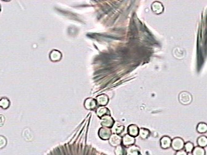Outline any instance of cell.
I'll return each instance as SVG.
<instances>
[{"label":"cell","mask_w":207,"mask_h":155,"mask_svg":"<svg viewBox=\"0 0 207 155\" xmlns=\"http://www.w3.org/2000/svg\"><path fill=\"white\" fill-rule=\"evenodd\" d=\"M135 143V138L133 137L130 136L129 134H126L122 138V144L125 147H129Z\"/></svg>","instance_id":"5"},{"label":"cell","mask_w":207,"mask_h":155,"mask_svg":"<svg viewBox=\"0 0 207 155\" xmlns=\"http://www.w3.org/2000/svg\"><path fill=\"white\" fill-rule=\"evenodd\" d=\"M5 122V117L4 115L0 114V127L3 126Z\"/></svg>","instance_id":"22"},{"label":"cell","mask_w":207,"mask_h":155,"mask_svg":"<svg viewBox=\"0 0 207 155\" xmlns=\"http://www.w3.org/2000/svg\"><path fill=\"white\" fill-rule=\"evenodd\" d=\"M0 11H1V6H0Z\"/></svg>","instance_id":"24"},{"label":"cell","mask_w":207,"mask_h":155,"mask_svg":"<svg viewBox=\"0 0 207 155\" xmlns=\"http://www.w3.org/2000/svg\"><path fill=\"white\" fill-rule=\"evenodd\" d=\"M197 131L200 133H205L207 131V125L204 122H201L197 126Z\"/></svg>","instance_id":"18"},{"label":"cell","mask_w":207,"mask_h":155,"mask_svg":"<svg viewBox=\"0 0 207 155\" xmlns=\"http://www.w3.org/2000/svg\"><path fill=\"white\" fill-rule=\"evenodd\" d=\"M101 124L104 127H107V128H112L113 126V124L115 123V121L113 120L112 117L109 115H105L101 117Z\"/></svg>","instance_id":"2"},{"label":"cell","mask_w":207,"mask_h":155,"mask_svg":"<svg viewBox=\"0 0 207 155\" xmlns=\"http://www.w3.org/2000/svg\"><path fill=\"white\" fill-rule=\"evenodd\" d=\"M122 138L119 134H113L111 135L109 138V143L110 145L114 147H117L118 146L122 144Z\"/></svg>","instance_id":"3"},{"label":"cell","mask_w":207,"mask_h":155,"mask_svg":"<svg viewBox=\"0 0 207 155\" xmlns=\"http://www.w3.org/2000/svg\"><path fill=\"white\" fill-rule=\"evenodd\" d=\"M7 140L3 136H0V149H2L7 145Z\"/></svg>","instance_id":"20"},{"label":"cell","mask_w":207,"mask_h":155,"mask_svg":"<svg viewBox=\"0 0 207 155\" xmlns=\"http://www.w3.org/2000/svg\"><path fill=\"white\" fill-rule=\"evenodd\" d=\"M184 144L183 139L179 137H176L172 139L171 147H172L174 150L178 151L183 149Z\"/></svg>","instance_id":"1"},{"label":"cell","mask_w":207,"mask_h":155,"mask_svg":"<svg viewBox=\"0 0 207 155\" xmlns=\"http://www.w3.org/2000/svg\"><path fill=\"white\" fill-rule=\"evenodd\" d=\"M10 106V101L6 97H2L0 99V107L6 109Z\"/></svg>","instance_id":"14"},{"label":"cell","mask_w":207,"mask_h":155,"mask_svg":"<svg viewBox=\"0 0 207 155\" xmlns=\"http://www.w3.org/2000/svg\"><path fill=\"white\" fill-rule=\"evenodd\" d=\"M191 153L193 155H205V151L204 148L198 146L195 147Z\"/></svg>","instance_id":"16"},{"label":"cell","mask_w":207,"mask_h":155,"mask_svg":"<svg viewBox=\"0 0 207 155\" xmlns=\"http://www.w3.org/2000/svg\"><path fill=\"white\" fill-rule=\"evenodd\" d=\"M184 148L185 149V151H186V153H190L193 150V148H194V146H193V144L190 141L187 142L185 144H184Z\"/></svg>","instance_id":"19"},{"label":"cell","mask_w":207,"mask_h":155,"mask_svg":"<svg viewBox=\"0 0 207 155\" xmlns=\"http://www.w3.org/2000/svg\"><path fill=\"white\" fill-rule=\"evenodd\" d=\"M179 100L181 103L182 104L188 105L192 101V97L188 93L183 92L179 95Z\"/></svg>","instance_id":"6"},{"label":"cell","mask_w":207,"mask_h":155,"mask_svg":"<svg viewBox=\"0 0 207 155\" xmlns=\"http://www.w3.org/2000/svg\"><path fill=\"white\" fill-rule=\"evenodd\" d=\"M172 140L169 137L164 136L160 139V146L164 149H167L171 147Z\"/></svg>","instance_id":"7"},{"label":"cell","mask_w":207,"mask_h":155,"mask_svg":"<svg viewBox=\"0 0 207 155\" xmlns=\"http://www.w3.org/2000/svg\"><path fill=\"white\" fill-rule=\"evenodd\" d=\"M139 135L142 139H146L150 135V131L146 129H139Z\"/></svg>","instance_id":"17"},{"label":"cell","mask_w":207,"mask_h":155,"mask_svg":"<svg viewBox=\"0 0 207 155\" xmlns=\"http://www.w3.org/2000/svg\"><path fill=\"white\" fill-rule=\"evenodd\" d=\"M112 134V132L109 128L102 127L100 129L98 132L99 137L103 140H108Z\"/></svg>","instance_id":"4"},{"label":"cell","mask_w":207,"mask_h":155,"mask_svg":"<svg viewBox=\"0 0 207 155\" xmlns=\"http://www.w3.org/2000/svg\"><path fill=\"white\" fill-rule=\"evenodd\" d=\"M85 106L88 109H93L97 106V102L94 99H87L85 101Z\"/></svg>","instance_id":"10"},{"label":"cell","mask_w":207,"mask_h":155,"mask_svg":"<svg viewBox=\"0 0 207 155\" xmlns=\"http://www.w3.org/2000/svg\"><path fill=\"white\" fill-rule=\"evenodd\" d=\"M115 153L116 155H123V149L122 146L120 145L116 147Z\"/></svg>","instance_id":"21"},{"label":"cell","mask_w":207,"mask_h":155,"mask_svg":"<svg viewBox=\"0 0 207 155\" xmlns=\"http://www.w3.org/2000/svg\"><path fill=\"white\" fill-rule=\"evenodd\" d=\"M188 155V153H186L185 151L183 149V150H181L177 151L176 153V155Z\"/></svg>","instance_id":"23"},{"label":"cell","mask_w":207,"mask_h":155,"mask_svg":"<svg viewBox=\"0 0 207 155\" xmlns=\"http://www.w3.org/2000/svg\"><path fill=\"white\" fill-rule=\"evenodd\" d=\"M128 133L130 136L135 138L139 136V127L136 125H131L128 127Z\"/></svg>","instance_id":"8"},{"label":"cell","mask_w":207,"mask_h":155,"mask_svg":"<svg viewBox=\"0 0 207 155\" xmlns=\"http://www.w3.org/2000/svg\"><path fill=\"white\" fill-rule=\"evenodd\" d=\"M97 102L101 106H105L108 103V97L105 95H101L97 97Z\"/></svg>","instance_id":"12"},{"label":"cell","mask_w":207,"mask_h":155,"mask_svg":"<svg viewBox=\"0 0 207 155\" xmlns=\"http://www.w3.org/2000/svg\"><path fill=\"white\" fill-rule=\"evenodd\" d=\"M197 144L198 146H200L201 148H205V146H207V137L205 136L200 137L197 139Z\"/></svg>","instance_id":"15"},{"label":"cell","mask_w":207,"mask_h":155,"mask_svg":"<svg viewBox=\"0 0 207 155\" xmlns=\"http://www.w3.org/2000/svg\"><path fill=\"white\" fill-rule=\"evenodd\" d=\"M97 114L99 117H102L104 115H110V111L108 108L104 107H100L97 109Z\"/></svg>","instance_id":"13"},{"label":"cell","mask_w":207,"mask_h":155,"mask_svg":"<svg viewBox=\"0 0 207 155\" xmlns=\"http://www.w3.org/2000/svg\"><path fill=\"white\" fill-rule=\"evenodd\" d=\"M124 129V127L120 124L118 122H116L115 124L114 123L113 126L112 127V131L113 133L115 134H120L123 131V130Z\"/></svg>","instance_id":"9"},{"label":"cell","mask_w":207,"mask_h":155,"mask_svg":"<svg viewBox=\"0 0 207 155\" xmlns=\"http://www.w3.org/2000/svg\"><path fill=\"white\" fill-rule=\"evenodd\" d=\"M140 148L136 145L130 146L127 150L128 154L129 155H139Z\"/></svg>","instance_id":"11"}]
</instances>
